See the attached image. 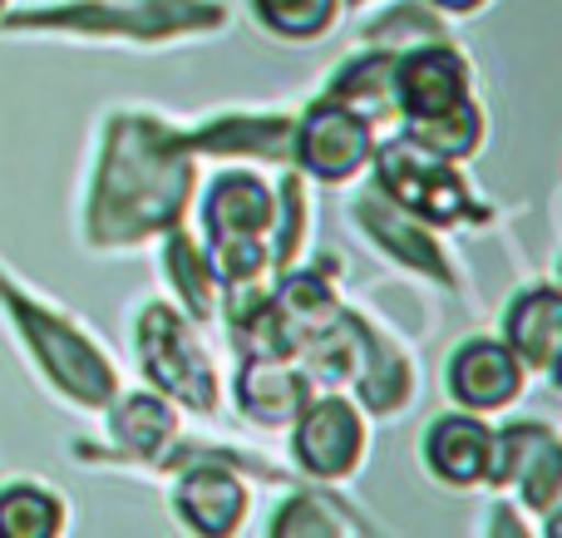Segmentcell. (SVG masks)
<instances>
[{"label":"cell","mask_w":562,"mask_h":538,"mask_svg":"<svg viewBox=\"0 0 562 538\" xmlns=\"http://www.w3.org/2000/svg\"><path fill=\"white\" fill-rule=\"evenodd\" d=\"M198 217H203V247L227 243V237H267L272 227V208L277 193L262 173H247V168H227L213 173L207 183H198Z\"/></svg>","instance_id":"2e32d148"},{"label":"cell","mask_w":562,"mask_h":538,"mask_svg":"<svg viewBox=\"0 0 562 538\" xmlns=\"http://www.w3.org/2000/svg\"><path fill=\"white\" fill-rule=\"evenodd\" d=\"M445 385H449V401H454L459 411L498 415L514 401H524L528 371L498 336H469V341L454 346V356H449Z\"/></svg>","instance_id":"5bb4252c"},{"label":"cell","mask_w":562,"mask_h":538,"mask_svg":"<svg viewBox=\"0 0 562 538\" xmlns=\"http://www.w3.org/2000/svg\"><path fill=\"white\" fill-rule=\"evenodd\" d=\"M277 208H272V227H267V243H272V277L286 272L291 262H301L306 253V233H311V193H306V178L296 168L281 173V183L272 188Z\"/></svg>","instance_id":"d4e9b609"},{"label":"cell","mask_w":562,"mask_h":538,"mask_svg":"<svg viewBox=\"0 0 562 538\" xmlns=\"http://www.w3.org/2000/svg\"><path fill=\"white\" fill-rule=\"evenodd\" d=\"M5 10H10V0H0V15H5Z\"/></svg>","instance_id":"f546056e"},{"label":"cell","mask_w":562,"mask_h":538,"mask_svg":"<svg viewBox=\"0 0 562 538\" xmlns=\"http://www.w3.org/2000/svg\"><path fill=\"white\" fill-rule=\"evenodd\" d=\"M375 154V124L336 99H311L296 114V138H291V168L311 183H356Z\"/></svg>","instance_id":"ba28073f"},{"label":"cell","mask_w":562,"mask_h":538,"mask_svg":"<svg viewBox=\"0 0 562 538\" xmlns=\"http://www.w3.org/2000/svg\"><path fill=\"white\" fill-rule=\"evenodd\" d=\"M198 183L203 158L188 148L183 124L154 109H114L85 198V243L94 253H138L158 243L168 227L188 223Z\"/></svg>","instance_id":"6da1fadb"},{"label":"cell","mask_w":562,"mask_h":538,"mask_svg":"<svg viewBox=\"0 0 562 538\" xmlns=\"http://www.w3.org/2000/svg\"><path fill=\"white\" fill-rule=\"evenodd\" d=\"M188 148L198 158H227V164H272L291 168V138H296V114H277V109H233V114H213L203 124H188Z\"/></svg>","instance_id":"4fadbf2b"},{"label":"cell","mask_w":562,"mask_h":538,"mask_svg":"<svg viewBox=\"0 0 562 538\" xmlns=\"http://www.w3.org/2000/svg\"><path fill=\"white\" fill-rule=\"evenodd\" d=\"M346 316H350V332H356V376H350V391L356 395L350 401L366 415H375V421H395V415H405L415 405V391H419L415 356L370 312L346 306Z\"/></svg>","instance_id":"8fae6325"},{"label":"cell","mask_w":562,"mask_h":538,"mask_svg":"<svg viewBox=\"0 0 562 538\" xmlns=\"http://www.w3.org/2000/svg\"><path fill=\"white\" fill-rule=\"evenodd\" d=\"M340 10H346L340 0H252V15L291 45H311V40L330 35L340 25Z\"/></svg>","instance_id":"484cf974"},{"label":"cell","mask_w":562,"mask_h":538,"mask_svg":"<svg viewBox=\"0 0 562 538\" xmlns=\"http://www.w3.org/2000/svg\"><path fill=\"white\" fill-rule=\"evenodd\" d=\"M227 25V0H45L0 15L5 35H75L94 45H173Z\"/></svg>","instance_id":"7a4b0ae2"},{"label":"cell","mask_w":562,"mask_h":538,"mask_svg":"<svg viewBox=\"0 0 562 538\" xmlns=\"http://www.w3.org/2000/svg\"><path fill=\"white\" fill-rule=\"evenodd\" d=\"M435 40H449V20L429 0H395V5H385L380 15H370L360 25V45L390 49V55H405L415 45H435Z\"/></svg>","instance_id":"603a6c76"},{"label":"cell","mask_w":562,"mask_h":538,"mask_svg":"<svg viewBox=\"0 0 562 538\" xmlns=\"http://www.w3.org/2000/svg\"><path fill=\"white\" fill-rule=\"evenodd\" d=\"M69 529V504L45 484H5L0 490V538H59Z\"/></svg>","instance_id":"cb8c5ba5"},{"label":"cell","mask_w":562,"mask_h":538,"mask_svg":"<svg viewBox=\"0 0 562 538\" xmlns=\"http://www.w3.org/2000/svg\"><path fill=\"white\" fill-rule=\"evenodd\" d=\"M518 514H524L518 504H498V509H494V524H488V534H528V524L518 519Z\"/></svg>","instance_id":"4316f807"},{"label":"cell","mask_w":562,"mask_h":538,"mask_svg":"<svg viewBox=\"0 0 562 538\" xmlns=\"http://www.w3.org/2000/svg\"><path fill=\"white\" fill-rule=\"evenodd\" d=\"M498 341L524 361L528 376H553L562 356V292L553 282H533L508 302Z\"/></svg>","instance_id":"ac0fdd59"},{"label":"cell","mask_w":562,"mask_h":538,"mask_svg":"<svg viewBox=\"0 0 562 538\" xmlns=\"http://www.w3.org/2000/svg\"><path fill=\"white\" fill-rule=\"evenodd\" d=\"M350 223H356L360 233L370 237V247L385 253L395 267L445 287V292H459V287H464V272H459L454 253L445 247V233L429 227L425 217H415L409 208H400L390 193H380L370 178H366V188L350 198Z\"/></svg>","instance_id":"52a82bcc"},{"label":"cell","mask_w":562,"mask_h":538,"mask_svg":"<svg viewBox=\"0 0 562 538\" xmlns=\"http://www.w3.org/2000/svg\"><path fill=\"white\" fill-rule=\"evenodd\" d=\"M158 267H164V282H168V292H173L178 312L193 316L198 326L217 322V277H213V262H207L203 237L188 223L168 227V233L158 237Z\"/></svg>","instance_id":"d6986e66"},{"label":"cell","mask_w":562,"mask_h":538,"mask_svg":"<svg viewBox=\"0 0 562 538\" xmlns=\"http://www.w3.org/2000/svg\"><path fill=\"white\" fill-rule=\"evenodd\" d=\"M311 395H316V385L291 356H237L233 401L237 415L252 421L257 430H286Z\"/></svg>","instance_id":"e0dca14e"},{"label":"cell","mask_w":562,"mask_h":538,"mask_svg":"<svg viewBox=\"0 0 562 538\" xmlns=\"http://www.w3.org/2000/svg\"><path fill=\"white\" fill-rule=\"evenodd\" d=\"M429 5H435L445 20H454V15H474V10H484L488 0H429Z\"/></svg>","instance_id":"83f0119b"},{"label":"cell","mask_w":562,"mask_h":538,"mask_svg":"<svg viewBox=\"0 0 562 538\" xmlns=\"http://www.w3.org/2000/svg\"><path fill=\"white\" fill-rule=\"evenodd\" d=\"M419 460L449 490H488V474H494V425H488V415L454 411L429 421L425 440H419Z\"/></svg>","instance_id":"9a60e30c"},{"label":"cell","mask_w":562,"mask_h":538,"mask_svg":"<svg viewBox=\"0 0 562 538\" xmlns=\"http://www.w3.org/2000/svg\"><path fill=\"white\" fill-rule=\"evenodd\" d=\"M484 104H479L474 94L459 99L454 109H445V114H429V119H409L405 134L415 138L419 148H429L435 158H449V164H464V158H474L479 148H484Z\"/></svg>","instance_id":"7402d4cb"},{"label":"cell","mask_w":562,"mask_h":538,"mask_svg":"<svg viewBox=\"0 0 562 538\" xmlns=\"http://www.w3.org/2000/svg\"><path fill=\"white\" fill-rule=\"evenodd\" d=\"M267 534L272 538H366V534H375V524H370L356 504L340 500L336 484L301 480V490L277 504Z\"/></svg>","instance_id":"ffe728a7"},{"label":"cell","mask_w":562,"mask_h":538,"mask_svg":"<svg viewBox=\"0 0 562 538\" xmlns=\"http://www.w3.org/2000/svg\"><path fill=\"white\" fill-rule=\"evenodd\" d=\"M370 183L380 193H390L400 208H409L415 217H425L429 227L449 233V227H479L488 223V208L469 193L459 164L435 158L429 148H419L409 134L395 138H375V154H370Z\"/></svg>","instance_id":"5b68a950"},{"label":"cell","mask_w":562,"mask_h":538,"mask_svg":"<svg viewBox=\"0 0 562 538\" xmlns=\"http://www.w3.org/2000/svg\"><path fill=\"white\" fill-rule=\"evenodd\" d=\"M390 79H395V55L366 45L360 55H350L346 65L330 75L326 99H336V104L366 114L370 124H380L385 114H395V89H390Z\"/></svg>","instance_id":"44dd1931"},{"label":"cell","mask_w":562,"mask_h":538,"mask_svg":"<svg viewBox=\"0 0 562 538\" xmlns=\"http://www.w3.org/2000/svg\"><path fill=\"white\" fill-rule=\"evenodd\" d=\"M134 356L144 381L158 395H168L178 411L207 415V421L223 411V385H217V366L203 346V326L178 312L173 302L138 306Z\"/></svg>","instance_id":"277c9868"},{"label":"cell","mask_w":562,"mask_h":538,"mask_svg":"<svg viewBox=\"0 0 562 538\" xmlns=\"http://www.w3.org/2000/svg\"><path fill=\"white\" fill-rule=\"evenodd\" d=\"M104 425H109V445H75L79 464H134V470H154L164 460V450L178 440V405L168 395L148 391H119L104 405Z\"/></svg>","instance_id":"30bf717a"},{"label":"cell","mask_w":562,"mask_h":538,"mask_svg":"<svg viewBox=\"0 0 562 538\" xmlns=\"http://www.w3.org/2000/svg\"><path fill=\"white\" fill-rule=\"evenodd\" d=\"M0 312L15 326L20 346L35 361V371L45 376V385L59 401L75 405V411H104L124 391V376H119L114 356L69 312H59L55 302L30 292L5 262H0Z\"/></svg>","instance_id":"3957f363"},{"label":"cell","mask_w":562,"mask_h":538,"mask_svg":"<svg viewBox=\"0 0 562 538\" xmlns=\"http://www.w3.org/2000/svg\"><path fill=\"white\" fill-rule=\"evenodd\" d=\"M291 470L306 484H346L366 464L370 415L346 391H316L286 425Z\"/></svg>","instance_id":"8992f818"},{"label":"cell","mask_w":562,"mask_h":538,"mask_svg":"<svg viewBox=\"0 0 562 538\" xmlns=\"http://www.w3.org/2000/svg\"><path fill=\"white\" fill-rule=\"evenodd\" d=\"M488 490H514L518 509L543 519L553 529L562 509V440L553 425L543 421H508L494 430V474Z\"/></svg>","instance_id":"9c48e42d"},{"label":"cell","mask_w":562,"mask_h":538,"mask_svg":"<svg viewBox=\"0 0 562 538\" xmlns=\"http://www.w3.org/2000/svg\"><path fill=\"white\" fill-rule=\"evenodd\" d=\"M346 10H366V5H375V0H340Z\"/></svg>","instance_id":"f1b7e54d"},{"label":"cell","mask_w":562,"mask_h":538,"mask_svg":"<svg viewBox=\"0 0 562 538\" xmlns=\"http://www.w3.org/2000/svg\"><path fill=\"white\" fill-rule=\"evenodd\" d=\"M390 89H395V114L409 124V119L445 114L459 99L474 94V69L454 40H435V45H415L395 55Z\"/></svg>","instance_id":"7c38bea8"}]
</instances>
